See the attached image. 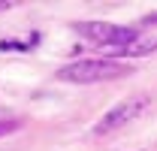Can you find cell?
Instances as JSON below:
<instances>
[{"label": "cell", "instance_id": "1", "mask_svg": "<svg viewBox=\"0 0 157 151\" xmlns=\"http://www.w3.org/2000/svg\"><path fill=\"white\" fill-rule=\"evenodd\" d=\"M133 67H124L118 60H73L58 70L60 82H76V85H91V82H112L121 76H130Z\"/></svg>", "mask_w": 157, "mask_h": 151}, {"label": "cell", "instance_id": "2", "mask_svg": "<svg viewBox=\"0 0 157 151\" xmlns=\"http://www.w3.org/2000/svg\"><path fill=\"white\" fill-rule=\"evenodd\" d=\"M148 97L145 94H136V97H127L124 103H118L115 109H109V112L100 118L97 124H94V133L97 136H106V133H115L118 127H124V124H130V121H136L139 115L148 109Z\"/></svg>", "mask_w": 157, "mask_h": 151}, {"label": "cell", "instance_id": "3", "mask_svg": "<svg viewBox=\"0 0 157 151\" xmlns=\"http://www.w3.org/2000/svg\"><path fill=\"white\" fill-rule=\"evenodd\" d=\"M82 37H88L97 45H130L136 39V30L133 27H118V24H106V21H82V24H73Z\"/></svg>", "mask_w": 157, "mask_h": 151}, {"label": "cell", "instance_id": "4", "mask_svg": "<svg viewBox=\"0 0 157 151\" xmlns=\"http://www.w3.org/2000/svg\"><path fill=\"white\" fill-rule=\"evenodd\" d=\"M154 48H157V42H130V45H121L118 55L133 57V55H148V52H154Z\"/></svg>", "mask_w": 157, "mask_h": 151}, {"label": "cell", "instance_id": "5", "mask_svg": "<svg viewBox=\"0 0 157 151\" xmlns=\"http://www.w3.org/2000/svg\"><path fill=\"white\" fill-rule=\"evenodd\" d=\"M30 45L27 42H18V39H3L0 42V52H27Z\"/></svg>", "mask_w": 157, "mask_h": 151}, {"label": "cell", "instance_id": "6", "mask_svg": "<svg viewBox=\"0 0 157 151\" xmlns=\"http://www.w3.org/2000/svg\"><path fill=\"white\" fill-rule=\"evenodd\" d=\"M12 130H18V121H0V136H6Z\"/></svg>", "mask_w": 157, "mask_h": 151}, {"label": "cell", "instance_id": "7", "mask_svg": "<svg viewBox=\"0 0 157 151\" xmlns=\"http://www.w3.org/2000/svg\"><path fill=\"white\" fill-rule=\"evenodd\" d=\"M9 6H12V3H0V12H6V9H9Z\"/></svg>", "mask_w": 157, "mask_h": 151}]
</instances>
